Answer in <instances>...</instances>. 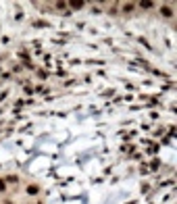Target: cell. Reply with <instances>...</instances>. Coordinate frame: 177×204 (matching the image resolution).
I'll use <instances>...</instances> for the list:
<instances>
[{"label": "cell", "mask_w": 177, "mask_h": 204, "mask_svg": "<svg viewBox=\"0 0 177 204\" xmlns=\"http://www.w3.org/2000/svg\"><path fill=\"white\" fill-rule=\"evenodd\" d=\"M133 6H135V4L127 2V4H123V10H125V13H131V10H133Z\"/></svg>", "instance_id": "3"}, {"label": "cell", "mask_w": 177, "mask_h": 204, "mask_svg": "<svg viewBox=\"0 0 177 204\" xmlns=\"http://www.w3.org/2000/svg\"><path fill=\"white\" fill-rule=\"evenodd\" d=\"M2 192H6V181H4V179H0V194H2Z\"/></svg>", "instance_id": "5"}, {"label": "cell", "mask_w": 177, "mask_h": 204, "mask_svg": "<svg viewBox=\"0 0 177 204\" xmlns=\"http://www.w3.org/2000/svg\"><path fill=\"white\" fill-rule=\"evenodd\" d=\"M71 6H73V8H81V6H84V2H71Z\"/></svg>", "instance_id": "6"}, {"label": "cell", "mask_w": 177, "mask_h": 204, "mask_svg": "<svg viewBox=\"0 0 177 204\" xmlns=\"http://www.w3.org/2000/svg\"><path fill=\"white\" fill-rule=\"evenodd\" d=\"M27 192H29V194L34 196V194H38L40 190H38V185H29V188H27Z\"/></svg>", "instance_id": "4"}, {"label": "cell", "mask_w": 177, "mask_h": 204, "mask_svg": "<svg viewBox=\"0 0 177 204\" xmlns=\"http://www.w3.org/2000/svg\"><path fill=\"white\" fill-rule=\"evenodd\" d=\"M161 13H163L165 17H171V15H173V10H171L169 6H163V8H161Z\"/></svg>", "instance_id": "2"}, {"label": "cell", "mask_w": 177, "mask_h": 204, "mask_svg": "<svg viewBox=\"0 0 177 204\" xmlns=\"http://www.w3.org/2000/svg\"><path fill=\"white\" fill-rule=\"evenodd\" d=\"M140 6L148 10V8H154V2H150V0H146V2H144V0H142V2H140Z\"/></svg>", "instance_id": "1"}]
</instances>
